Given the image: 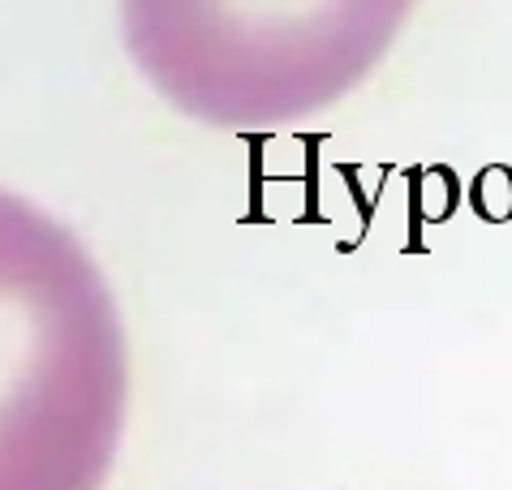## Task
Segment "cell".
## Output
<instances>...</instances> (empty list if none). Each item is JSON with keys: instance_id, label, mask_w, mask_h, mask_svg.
<instances>
[{"instance_id": "6da1fadb", "label": "cell", "mask_w": 512, "mask_h": 490, "mask_svg": "<svg viewBox=\"0 0 512 490\" xmlns=\"http://www.w3.org/2000/svg\"><path fill=\"white\" fill-rule=\"evenodd\" d=\"M130 409V344L95 254L0 190V490H104Z\"/></svg>"}]
</instances>
